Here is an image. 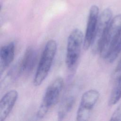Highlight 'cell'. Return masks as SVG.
<instances>
[{"instance_id":"cell-1","label":"cell","mask_w":121,"mask_h":121,"mask_svg":"<svg viewBox=\"0 0 121 121\" xmlns=\"http://www.w3.org/2000/svg\"><path fill=\"white\" fill-rule=\"evenodd\" d=\"M57 48L54 40L51 39L46 43L34 78L33 84L35 86H40L48 75L56 53Z\"/></svg>"},{"instance_id":"cell-2","label":"cell","mask_w":121,"mask_h":121,"mask_svg":"<svg viewBox=\"0 0 121 121\" xmlns=\"http://www.w3.org/2000/svg\"><path fill=\"white\" fill-rule=\"evenodd\" d=\"M64 86V80L58 77L47 87L36 113L38 119L43 118L57 104Z\"/></svg>"},{"instance_id":"cell-3","label":"cell","mask_w":121,"mask_h":121,"mask_svg":"<svg viewBox=\"0 0 121 121\" xmlns=\"http://www.w3.org/2000/svg\"><path fill=\"white\" fill-rule=\"evenodd\" d=\"M83 38L82 31L78 28L74 29L68 37L65 62L70 70H73L78 63L84 43Z\"/></svg>"},{"instance_id":"cell-4","label":"cell","mask_w":121,"mask_h":121,"mask_svg":"<svg viewBox=\"0 0 121 121\" xmlns=\"http://www.w3.org/2000/svg\"><path fill=\"white\" fill-rule=\"evenodd\" d=\"M121 33V14H118L112 19L104 37L99 52L102 58L107 59Z\"/></svg>"},{"instance_id":"cell-5","label":"cell","mask_w":121,"mask_h":121,"mask_svg":"<svg viewBox=\"0 0 121 121\" xmlns=\"http://www.w3.org/2000/svg\"><path fill=\"white\" fill-rule=\"evenodd\" d=\"M99 95V93L95 89L87 90L82 95L77 112V121L88 120Z\"/></svg>"},{"instance_id":"cell-6","label":"cell","mask_w":121,"mask_h":121,"mask_svg":"<svg viewBox=\"0 0 121 121\" xmlns=\"http://www.w3.org/2000/svg\"><path fill=\"white\" fill-rule=\"evenodd\" d=\"M112 19V12L109 9H104L99 16L95 36L91 45L94 53H99L109 25Z\"/></svg>"},{"instance_id":"cell-7","label":"cell","mask_w":121,"mask_h":121,"mask_svg":"<svg viewBox=\"0 0 121 121\" xmlns=\"http://www.w3.org/2000/svg\"><path fill=\"white\" fill-rule=\"evenodd\" d=\"M99 8L93 5L89 9L85 35L84 37L83 48L88 50L91 46L95 36L99 17Z\"/></svg>"},{"instance_id":"cell-8","label":"cell","mask_w":121,"mask_h":121,"mask_svg":"<svg viewBox=\"0 0 121 121\" xmlns=\"http://www.w3.org/2000/svg\"><path fill=\"white\" fill-rule=\"evenodd\" d=\"M37 52L32 47H28L22 57L18 67V73L21 75H28L34 69L37 60Z\"/></svg>"},{"instance_id":"cell-9","label":"cell","mask_w":121,"mask_h":121,"mask_svg":"<svg viewBox=\"0 0 121 121\" xmlns=\"http://www.w3.org/2000/svg\"><path fill=\"white\" fill-rule=\"evenodd\" d=\"M18 93L15 90L7 92L0 102V121H5L13 108L18 98Z\"/></svg>"},{"instance_id":"cell-10","label":"cell","mask_w":121,"mask_h":121,"mask_svg":"<svg viewBox=\"0 0 121 121\" xmlns=\"http://www.w3.org/2000/svg\"><path fill=\"white\" fill-rule=\"evenodd\" d=\"M15 52V44L12 42L1 47L0 50V71L1 74L13 61Z\"/></svg>"},{"instance_id":"cell-11","label":"cell","mask_w":121,"mask_h":121,"mask_svg":"<svg viewBox=\"0 0 121 121\" xmlns=\"http://www.w3.org/2000/svg\"><path fill=\"white\" fill-rule=\"evenodd\" d=\"M75 98L73 96L65 97L60 104L58 111V120H63L70 112L75 104Z\"/></svg>"},{"instance_id":"cell-12","label":"cell","mask_w":121,"mask_h":121,"mask_svg":"<svg viewBox=\"0 0 121 121\" xmlns=\"http://www.w3.org/2000/svg\"><path fill=\"white\" fill-rule=\"evenodd\" d=\"M121 99V75L117 79L111 92L108 105L110 106H112L118 103Z\"/></svg>"},{"instance_id":"cell-13","label":"cell","mask_w":121,"mask_h":121,"mask_svg":"<svg viewBox=\"0 0 121 121\" xmlns=\"http://www.w3.org/2000/svg\"><path fill=\"white\" fill-rule=\"evenodd\" d=\"M121 52V33L117 39L112 50L107 58V60L109 62H113L117 58L118 55Z\"/></svg>"},{"instance_id":"cell-14","label":"cell","mask_w":121,"mask_h":121,"mask_svg":"<svg viewBox=\"0 0 121 121\" xmlns=\"http://www.w3.org/2000/svg\"><path fill=\"white\" fill-rule=\"evenodd\" d=\"M110 120L121 121V103L114 111Z\"/></svg>"},{"instance_id":"cell-15","label":"cell","mask_w":121,"mask_h":121,"mask_svg":"<svg viewBox=\"0 0 121 121\" xmlns=\"http://www.w3.org/2000/svg\"><path fill=\"white\" fill-rule=\"evenodd\" d=\"M115 71V72H117V73L121 72V58L116 67Z\"/></svg>"}]
</instances>
